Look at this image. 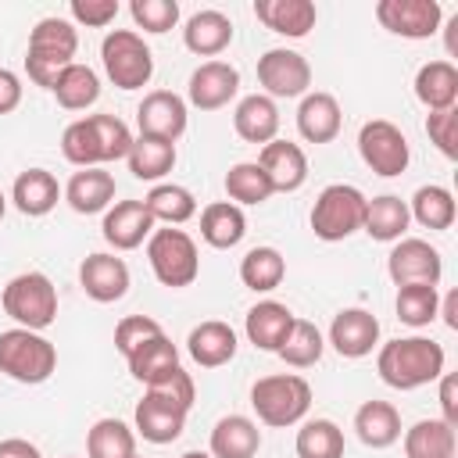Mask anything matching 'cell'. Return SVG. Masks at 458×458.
<instances>
[{"instance_id":"cell-3","label":"cell","mask_w":458,"mask_h":458,"mask_svg":"<svg viewBox=\"0 0 458 458\" xmlns=\"http://www.w3.org/2000/svg\"><path fill=\"white\" fill-rule=\"evenodd\" d=\"M250 408H254L258 422H265L272 429L297 426L311 408V386L304 376H293V372L261 376L250 386Z\"/></svg>"},{"instance_id":"cell-56","label":"cell","mask_w":458,"mask_h":458,"mask_svg":"<svg viewBox=\"0 0 458 458\" xmlns=\"http://www.w3.org/2000/svg\"><path fill=\"white\" fill-rule=\"evenodd\" d=\"M179 458H211L208 451H186V454H179Z\"/></svg>"},{"instance_id":"cell-18","label":"cell","mask_w":458,"mask_h":458,"mask_svg":"<svg viewBox=\"0 0 458 458\" xmlns=\"http://www.w3.org/2000/svg\"><path fill=\"white\" fill-rule=\"evenodd\" d=\"M329 344L340 358H365L379 344V318L365 308H344L329 322Z\"/></svg>"},{"instance_id":"cell-46","label":"cell","mask_w":458,"mask_h":458,"mask_svg":"<svg viewBox=\"0 0 458 458\" xmlns=\"http://www.w3.org/2000/svg\"><path fill=\"white\" fill-rule=\"evenodd\" d=\"M61 154L75 168H100V150H97V136H93L89 118H75L61 132Z\"/></svg>"},{"instance_id":"cell-59","label":"cell","mask_w":458,"mask_h":458,"mask_svg":"<svg viewBox=\"0 0 458 458\" xmlns=\"http://www.w3.org/2000/svg\"><path fill=\"white\" fill-rule=\"evenodd\" d=\"M68 458H72V454H68Z\"/></svg>"},{"instance_id":"cell-21","label":"cell","mask_w":458,"mask_h":458,"mask_svg":"<svg viewBox=\"0 0 458 458\" xmlns=\"http://www.w3.org/2000/svg\"><path fill=\"white\" fill-rule=\"evenodd\" d=\"M340 125H344V111H340L333 93L315 89V93L301 97V104H297V132L308 143H333Z\"/></svg>"},{"instance_id":"cell-43","label":"cell","mask_w":458,"mask_h":458,"mask_svg":"<svg viewBox=\"0 0 458 458\" xmlns=\"http://www.w3.org/2000/svg\"><path fill=\"white\" fill-rule=\"evenodd\" d=\"M225 193L240 208V204H265L276 190H272V182H268V175L261 172L258 161H240L225 172Z\"/></svg>"},{"instance_id":"cell-45","label":"cell","mask_w":458,"mask_h":458,"mask_svg":"<svg viewBox=\"0 0 458 458\" xmlns=\"http://www.w3.org/2000/svg\"><path fill=\"white\" fill-rule=\"evenodd\" d=\"M89 125H93V136H97V150H100V165L107 161H122L129 157V147H132V129L118 118V114H86Z\"/></svg>"},{"instance_id":"cell-50","label":"cell","mask_w":458,"mask_h":458,"mask_svg":"<svg viewBox=\"0 0 458 458\" xmlns=\"http://www.w3.org/2000/svg\"><path fill=\"white\" fill-rule=\"evenodd\" d=\"M72 25H86V29H104L118 18V0H72L68 4Z\"/></svg>"},{"instance_id":"cell-49","label":"cell","mask_w":458,"mask_h":458,"mask_svg":"<svg viewBox=\"0 0 458 458\" xmlns=\"http://www.w3.org/2000/svg\"><path fill=\"white\" fill-rule=\"evenodd\" d=\"M157 333H165V329H161V322H154L150 315H125V318L114 326V347L129 358L143 340H150V336H157Z\"/></svg>"},{"instance_id":"cell-57","label":"cell","mask_w":458,"mask_h":458,"mask_svg":"<svg viewBox=\"0 0 458 458\" xmlns=\"http://www.w3.org/2000/svg\"><path fill=\"white\" fill-rule=\"evenodd\" d=\"M4 211H7V197H4V190H0V218H4Z\"/></svg>"},{"instance_id":"cell-36","label":"cell","mask_w":458,"mask_h":458,"mask_svg":"<svg viewBox=\"0 0 458 458\" xmlns=\"http://www.w3.org/2000/svg\"><path fill=\"white\" fill-rule=\"evenodd\" d=\"M129 172L143 182H157L175 168V143L154 140V136H136L129 147Z\"/></svg>"},{"instance_id":"cell-22","label":"cell","mask_w":458,"mask_h":458,"mask_svg":"<svg viewBox=\"0 0 458 458\" xmlns=\"http://www.w3.org/2000/svg\"><path fill=\"white\" fill-rule=\"evenodd\" d=\"M236 347H240L236 344V329L229 322H218V318H208V322L193 326L190 336H186V351L200 369L229 365L236 358Z\"/></svg>"},{"instance_id":"cell-28","label":"cell","mask_w":458,"mask_h":458,"mask_svg":"<svg viewBox=\"0 0 458 458\" xmlns=\"http://www.w3.org/2000/svg\"><path fill=\"white\" fill-rule=\"evenodd\" d=\"M11 200H14V208H18L21 215L43 218V215H50V211L57 208L61 186H57V179H54L47 168H25V172L14 179V186H11Z\"/></svg>"},{"instance_id":"cell-39","label":"cell","mask_w":458,"mask_h":458,"mask_svg":"<svg viewBox=\"0 0 458 458\" xmlns=\"http://www.w3.org/2000/svg\"><path fill=\"white\" fill-rule=\"evenodd\" d=\"M286 279V258L276 247H250L240 261V283L254 293H268Z\"/></svg>"},{"instance_id":"cell-35","label":"cell","mask_w":458,"mask_h":458,"mask_svg":"<svg viewBox=\"0 0 458 458\" xmlns=\"http://www.w3.org/2000/svg\"><path fill=\"white\" fill-rule=\"evenodd\" d=\"M50 93L57 97V104H61L64 111H86V107H93L97 97H100V79H97V72H93L89 64L72 61V64L57 75V82L50 86Z\"/></svg>"},{"instance_id":"cell-23","label":"cell","mask_w":458,"mask_h":458,"mask_svg":"<svg viewBox=\"0 0 458 458\" xmlns=\"http://www.w3.org/2000/svg\"><path fill=\"white\" fill-rule=\"evenodd\" d=\"M182 43L197 57H218L233 43V21H229V14H222L215 7L190 14L186 25H182Z\"/></svg>"},{"instance_id":"cell-54","label":"cell","mask_w":458,"mask_h":458,"mask_svg":"<svg viewBox=\"0 0 458 458\" xmlns=\"http://www.w3.org/2000/svg\"><path fill=\"white\" fill-rule=\"evenodd\" d=\"M437 315H444V326H447V329H458V293H454V290L440 301Z\"/></svg>"},{"instance_id":"cell-1","label":"cell","mask_w":458,"mask_h":458,"mask_svg":"<svg viewBox=\"0 0 458 458\" xmlns=\"http://www.w3.org/2000/svg\"><path fill=\"white\" fill-rule=\"evenodd\" d=\"M444 365H447V354L429 336H397V340L383 344L376 354V372L394 390H419V386L440 379Z\"/></svg>"},{"instance_id":"cell-58","label":"cell","mask_w":458,"mask_h":458,"mask_svg":"<svg viewBox=\"0 0 458 458\" xmlns=\"http://www.w3.org/2000/svg\"><path fill=\"white\" fill-rule=\"evenodd\" d=\"M132 458H140V454H132Z\"/></svg>"},{"instance_id":"cell-16","label":"cell","mask_w":458,"mask_h":458,"mask_svg":"<svg viewBox=\"0 0 458 458\" xmlns=\"http://www.w3.org/2000/svg\"><path fill=\"white\" fill-rule=\"evenodd\" d=\"M236 93H240V72L229 61H204L200 68H193L186 86V100L197 111H218Z\"/></svg>"},{"instance_id":"cell-42","label":"cell","mask_w":458,"mask_h":458,"mask_svg":"<svg viewBox=\"0 0 458 458\" xmlns=\"http://www.w3.org/2000/svg\"><path fill=\"white\" fill-rule=\"evenodd\" d=\"M297 458H344V429L333 419H308L297 429Z\"/></svg>"},{"instance_id":"cell-32","label":"cell","mask_w":458,"mask_h":458,"mask_svg":"<svg viewBox=\"0 0 458 458\" xmlns=\"http://www.w3.org/2000/svg\"><path fill=\"white\" fill-rule=\"evenodd\" d=\"M411 215H408V200H401L397 193H383V197H372L365 200V222H361V233H369L372 240L379 243H397L408 229Z\"/></svg>"},{"instance_id":"cell-4","label":"cell","mask_w":458,"mask_h":458,"mask_svg":"<svg viewBox=\"0 0 458 458\" xmlns=\"http://www.w3.org/2000/svg\"><path fill=\"white\" fill-rule=\"evenodd\" d=\"M54 369H57V347L43 333H32L21 326L0 333V372L7 379L39 386L54 376Z\"/></svg>"},{"instance_id":"cell-51","label":"cell","mask_w":458,"mask_h":458,"mask_svg":"<svg viewBox=\"0 0 458 458\" xmlns=\"http://www.w3.org/2000/svg\"><path fill=\"white\" fill-rule=\"evenodd\" d=\"M440 411H444L440 419L458 429V376L454 372L440 376Z\"/></svg>"},{"instance_id":"cell-14","label":"cell","mask_w":458,"mask_h":458,"mask_svg":"<svg viewBox=\"0 0 458 458\" xmlns=\"http://www.w3.org/2000/svg\"><path fill=\"white\" fill-rule=\"evenodd\" d=\"M186 122H190V107L179 93L172 89H150L140 107H136V125H140V136H154V140H168L175 143L182 132H186Z\"/></svg>"},{"instance_id":"cell-6","label":"cell","mask_w":458,"mask_h":458,"mask_svg":"<svg viewBox=\"0 0 458 458\" xmlns=\"http://www.w3.org/2000/svg\"><path fill=\"white\" fill-rule=\"evenodd\" d=\"M365 193L351 182H329L311 208V233L326 243H340L354 236L365 222Z\"/></svg>"},{"instance_id":"cell-53","label":"cell","mask_w":458,"mask_h":458,"mask_svg":"<svg viewBox=\"0 0 458 458\" xmlns=\"http://www.w3.org/2000/svg\"><path fill=\"white\" fill-rule=\"evenodd\" d=\"M0 458H43L36 444L21 440V437H11V440H0Z\"/></svg>"},{"instance_id":"cell-24","label":"cell","mask_w":458,"mask_h":458,"mask_svg":"<svg viewBox=\"0 0 458 458\" xmlns=\"http://www.w3.org/2000/svg\"><path fill=\"white\" fill-rule=\"evenodd\" d=\"M61 197H64L68 208L79 211V215L107 211V208L114 204V175L104 172V168H82V172H75V175L64 182Z\"/></svg>"},{"instance_id":"cell-37","label":"cell","mask_w":458,"mask_h":458,"mask_svg":"<svg viewBox=\"0 0 458 458\" xmlns=\"http://www.w3.org/2000/svg\"><path fill=\"white\" fill-rule=\"evenodd\" d=\"M143 208L150 211L154 222H165V225H182L197 215V197L179 186V182H157L150 186V193L143 197Z\"/></svg>"},{"instance_id":"cell-2","label":"cell","mask_w":458,"mask_h":458,"mask_svg":"<svg viewBox=\"0 0 458 458\" xmlns=\"http://www.w3.org/2000/svg\"><path fill=\"white\" fill-rule=\"evenodd\" d=\"M79 50V32L68 18H39L29 32V50H25V72L36 86L50 89L57 75L75 61Z\"/></svg>"},{"instance_id":"cell-7","label":"cell","mask_w":458,"mask_h":458,"mask_svg":"<svg viewBox=\"0 0 458 458\" xmlns=\"http://www.w3.org/2000/svg\"><path fill=\"white\" fill-rule=\"evenodd\" d=\"M147 261H150L154 279L168 290H182L200 276V254H197L193 236L182 233V229H172V225L150 233Z\"/></svg>"},{"instance_id":"cell-47","label":"cell","mask_w":458,"mask_h":458,"mask_svg":"<svg viewBox=\"0 0 458 458\" xmlns=\"http://www.w3.org/2000/svg\"><path fill=\"white\" fill-rule=\"evenodd\" d=\"M129 14H132L136 29L161 36V32L175 29V21H179V4H175V0H132V4H129Z\"/></svg>"},{"instance_id":"cell-27","label":"cell","mask_w":458,"mask_h":458,"mask_svg":"<svg viewBox=\"0 0 458 458\" xmlns=\"http://www.w3.org/2000/svg\"><path fill=\"white\" fill-rule=\"evenodd\" d=\"M261 447V429L247 415H222L211 429V458H254Z\"/></svg>"},{"instance_id":"cell-9","label":"cell","mask_w":458,"mask_h":458,"mask_svg":"<svg viewBox=\"0 0 458 458\" xmlns=\"http://www.w3.org/2000/svg\"><path fill=\"white\" fill-rule=\"evenodd\" d=\"M358 154L383 179L401 175L408 168V161H411V150H408L404 132L394 122H386V118H372V122H365L358 129Z\"/></svg>"},{"instance_id":"cell-5","label":"cell","mask_w":458,"mask_h":458,"mask_svg":"<svg viewBox=\"0 0 458 458\" xmlns=\"http://www.w3.org/2000/svg\"><path fill=\"white\" fill-rule=\"evenodd\" d=\"M0 304L21 329L43 333L57 318V286L43 272H21V276L7 279Z\"/></svg>"},{"instance_id":"cell-38","label":"cell","mask_w":458,"mask_h":458,"mask_svg":"<svg viewBox=\"0 0 458 458\" xmlns=\"http://www.w3.org/2000/svg\"><path fill=\"white\" fill-rule=\"evenodd\" d=\"M408 215H411L422 229H437V233H440V229H451V225H454V215H458L454 193H451L447 186H437V182L419 186V190L411 193Z\"/></svg>"},{"instance_id":"cell-12","label":"cell","mask_w":458,"mask_h":458,"mask_svg":"<svg viewBox=\"0 0 458 458\" xmlns=\"http://www.w3.org/2000/svg\"><path fill=\"white\" fill-rule=\"evenodd\" d=\"M376 21L401 39H429L440 32L444 7L437 0H379Z\"/></svg>"},{"instance_id":"cell-26","label":"cell","mask_w":458,"mask_h":458,"mask_svg":"<svg viewBox=\"0 0 458 458\" xmlns=\"http://www.w3.org/2000/svg\"><path fill=\"white\" fill-rule=\"evenodd\" d=\"M293 318H297V315H293L286 304H279V301H258V304L247 311L243 333H247V340H250L258 351H272V354H276V351L283 347V340H286Z\"/></svg>"},{"instance_id":"cell-29","label":"cell","mask_w":458,"mask_h":458,"mask_svg":"<svg viewBox=\"0 0 458 458\" xmlns=\"http://www.w3.org/2000/svg\"><path fill=\"white\" fill-rule=\"evenodd\" d=\"M354 433L365 447L383 451L401 440V411L390 401H365L354 411Z\"/></svg>"},{"instance_id":"cell-8","label":"cell","mask_w":458,"mask_h":458,"mask_svg":"<svg viewBox=\"0 0 458 458\" xmlns=\"http://www.w3.org/2000/svg\"><path fill=\"white\" fill-rule=\"evenodd\" d=\"M100 61L118 89H143L154 75V54L132 29H111L100 43Z\"/></svg>"},{"instance_id":"cell-17","label":"cell","mask_w":458,"mask_h":458,"mask_svg":"<svg viewBox=\"0 0 458 458\" xmlns=\"http://www.w3.org/2000/svg\"><path fill=\"white\" fill-rule=\"evenodd\" d=\"M154 229H157V222L150 218L143 200H114L100 222V233L114 250H136L140 243L150 240Z\"/></svg>"},{"instance_id":"cell-15","label":"cell","mask_w":458,"mask_h":458,"mask_svg":"<svg viewBox=\"0 0 458 458\" xmlns=\"http://www.w3.org/2000/svg\"><path fill=\"white\" fill-rule=\"evenodd\" d=\"M79 286L86 290L89 301L97 304H114L129 293V265L107 250H97L82 258L79 265Z\"/></svg>"},{"instance_id":"cell-55","label":"cell","mask_w":458,"mask_h":458,"mask_svg":"<svg viewBox=\"0 0 458 458\" xmlns=\"http://www.w3.org/2000/svg\"><path fill=\"white\" fill-rule=\"evenodd\" d=\"M444 47H447V57H458V14L444 29Z\"/></svg>"},{"instance_id":"cell-34","label":"cell","mask_w":458,"mask_h":458,"mask_svg":"<svg viewBox=\"0 0 458 458\" xmlns=\"http://www.w3.org/2000/svg\"><path fill=\"white\" fill-rule=\"evenodd\" d=\"M458 437L444 419H419L404 429V458H454Z\"/></svg>"},{"instance_id":"cell-40","label":"cell","mask_w":458,"mask_h":458,"mask_svg":"<svg viewBox=\"0 0 458 458\" xmlns=\"http://www.w3.org/2000/svg\"><path fill=\"white\" fill-rule=\"evenodd\" d=\"M86 454L89 458H132L136 454V429L122 419H97L86 433Z\"/></svg>"},{"instance_id":"cell-48","label":"cell","mask_w":458,"mask_h":458,"mask_svg":"<svg viewBox=\"0 0 458 458\" xmlns=\"http://www.w3.org/2000/svg\"><path fill=\"white\" fill-rule=\"evenodd\" d=\"M426 136H429V143H433L447 161H454V157H458V107L429 111V118H426Z\"/></svg>"},{"instance_id":"cell-41","label":"cell","mask_w":458,"mask_h":458,"mask_svg":"<svg viewBox=\"0 0 458 458\" xmlns=\"http://www.w3.org/2000/svg\"><path fill=\"white\" fill-rule=\"evenodd\" d=\"M322 351H326V340H322L318 326L308 322V318H293V326H290V333H286V340H283V347L276 354L290 369H311V365H318Z\"/></svg>"},{"instance_id":"cell-11","label":"cell","mask_w":458,"mask_h":458,"mask_svg":"<svg viewBox=\"0 0 458 458\" xmlns=\"http://www.w3.org/2000/svg\"><path fill=\"white\" fill-rule=\"evenodd\" d=\"M258 82L265 89V97H304L311 86V64L304 54L286 50V47H272L258 57Z\"/></svg>"},{"instance_id":"cell-19","label":"cell","mask_w":458,"mask_h":458,"mask_svg":"<svg viewBox=\"0 0 458 458\" xmlns=\"http://www.w3.org/2000/svg\"><path fill=\"white\" fill-rule=\"evenodd\" d=\"M258 165L276 193H293L308 182V154L290 140H272L258 150Z\"/></svg>"},{"instance_id":"cell-13","label":"cell","mask_w":458,"mask_h":458,"mask_svg":"<svg viewBox=\"0 0 458 458\" xmlns=\"http://www.w3.org/2000/svg\"><path fill=\"white\" fill-rule=\"evenodd\" d=\"M186 415L190 408H182L179 401H172L168 394L161 390H143V401L136 404V415H132V429L147 440V444H172L182 437L186 429Z\"/></svg>"},{"instance_id":"cell-52","label":"cell","mask_w":458,"mask_h":458,"mask_svg":"<svg viewBox=\"0 0 458 458\" xmlns=\"http://www.w3.org/2000/svg\"><path fill=\"white\" fill-rule=\"evenodd\" d=\"M21 104V79L11 68H0V114H11Z\"/></svg>"},{"instance_id":"cell-44","label":"cell","mask_w":458,"mask_h":458,"mask_svg":"<svg viewBox=\"0 0 458 458\" xmlns=\"http://www.w3.org/2000/svg\"><path fill=\"white\" fill-rule=\"evenodd\" d=\"M394 308H397V318H401L404 326L422 329V326H429V322L437 318L440 293H437V286H429V283L397 286V301H394Z\"/></svg>"},{"instance_id":"cell-25","label":"cell","mask_w":458,"mask_h":458,"mask_svg":"<svg viewBox=\"0 0 458 458\" xmlns=\"http://www.w3.org/2000/svg\"><path fill=\"white\" fill-rule=\"evenodd\" d=\"M233 129L247 143H272L279 132V107L265 93H247L233 111Z\"/></svg>"},{"instance_id":"cell-31","label":"cell","mask_w":458,"mask_h":458,"mask_svg":"<svg viewBox=\"0 0 458 458\" xmlns=\"http://www.w3.org/2000/svg\"><path fill=\"white\" fill-rule=\"evenodd\" d=\"M247 236V215L233 200H215L200 211V240L215 250H229Z\"/></svg>"},{"instance_id":"cell-20","label":"cell","mask_w":458,"mask_h":458,"mask_svg":"<svg viewBox=\"0 0 458 458\" xmlns=\"http://www.w3.org/2000/svg\"><path fill=\"white\" fill-rule=\"evenodd\" d=\"M254 18L276 36L304 39L315 29L318 11L311 0H254Z\"/></svg>"},{"instance_id":"cell-33","label":"cell","mask_w":458,"mask_h":458,"mask_svg":"<svg viewBox=\"0 0 458 458\" xmlns=\"http://www.w3.org/2000/svg\"><path fill=\"white\" fill-rule=\"evenodd\" d=\"M125 361H129L132 379H140L143 386H150V383H157L161 376H168L172 369H179V347H175L165 333H157V336L143 340Z\"/></svg>"},{"instance_id":"cell-30","label":"cell","mask_w":458,"mask_h":458,"mask_svg":"<svg viewBox=\"0 0 458 458\" xmlns=\"http://www.w3.org/2000/svg\"><path fill=\"white\" fill-rule=\"evenodd\" d=\"M415 97L426 111H447L458 104V68L451 61H426L415 72Z\"/></svg>"},{"instance_id":"cell-10","label":"cell","mask_w":458,"mask_h":458,"mask_svg":"<svg viewBox=\"0 0 458 458\" xmlns=\"http://www.w3.org/2000/svg\"><path fill=\"white\" fill-rule=\"evenodd\" d=\"M386 276L394 279V286H411V283L437 286L444 276V258L429 240L401 236L394 250L386 254Z\"/></svg>"}]
</instances>
